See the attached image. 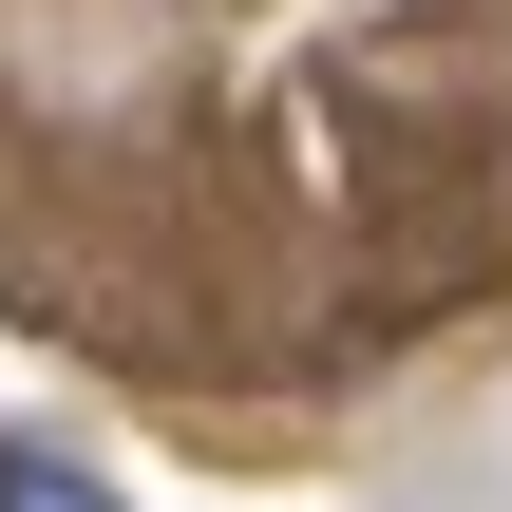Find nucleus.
Instances as JSON below:
<instances>
[{"mask_svg":"<svg viewBox=\"0 0 512 512\" xmlns=\"http://www.w3.org/2000/svg\"><path fill=\"white\" fill-rule=\"evenodd\" d=\"M0 512H133V494H114L76 437H0Z\"/></svg>","mask_w":512,"mask_h":512,"instance_id":"1","label":"nucleus"}]
</instances>
